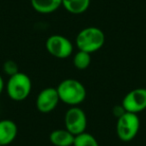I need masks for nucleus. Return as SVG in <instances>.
Segmentation results:
<instances>
[{
  "label": "nucleus",
  "mask_w": 146,
  "mask_h": 146,
  "mask_svg": "<svg viewBox=\"0 0 146 146\" xmlns=\"http://www.w3.org/2000/svg\"><path fill=\"white\" fill-rule=\"evenodd\" d=\"M0 146H1V145H0Z\"/></svg>",
  "instance_id": "nucleus-18"
},
{
  "label": "nucleus",
  "mask_w": 146,
  "mask_h": 146,
  "mask_svg": "<svg viewBox=\"0 0 146 146\" xmlns=\"http://www.w3.org/2000/svg\"><path fill=\"white\" fill-rule=\"evenodd\" d=\"M75 43L78 50L91 54L103 47L105 34L101 29L95 26L86 27L78 32Z\"/></svg>",
  "instance_id": "nucleus-2"
},
{
  "label": "nucleus",
  "mask_w": 146,
  "mask_h": 146,
  "mask_svg": "<svg viewBox=\"0 0 146 146\" xmlns=\"http://www.w3.org/2000/svg\"><path fill=\"white\" fill-rule=\"evenodd\" d=\"M3 89H4V81H3V78L0 75V94L2 93Z\"/></svg>",
  "instance_id": "nucleus-17"
},
{
  "label": "nucleus",
  "mask_w": 146,
  "mask_h": 146,
  "mask_svg": "<svg viewBox=\"0 0 146 146\" xmlns=\"http://www.w3.org/2000/svg\"><path fill=\"white\" fill-rule=\"evenodd\" d=\"M32 89V82L29 76L25 73L17 72L9 76L6 83V92L9 98L14 101H23L29 96Z\"/></svg>",
  "instance_id": "nucleus-3"
},
{
  "label": "nucleus",
  "mask_w": 146,
  "mask_h": 146,
  "mask_svg": "<svg viewBox=\"0 0 146 146\" xmlns=\"http://www.w3.org/2000/svg\"><path fill=\"white\" fill-rule=\"evenodd\" d=\"M60 102L58 92L55 87H46L38 93L36 97V108L41 113H50Z\"/></svg>",
  "instance_id": "nucleus-8"
},
{
  "label": "nucleus",
  "mask_w": 146,
  "mask_h": 146,
  "mask_svg": "<svg viewBox=\"0 0 146 146\" xmlns=\"http://www.w3.org/2000/svg\"><path fill=\"white\" fill-rule=\"evenodd\" d=\"M18 127L10 119L0 120V145L6 146L12 143L17 137Z\"/></svg>",
  "instance_id": "nucleus-9"
},
{
  "label": "nucleus",
  "mask_w": 146,
  "mask_h": 146,
  "mask_svg": "<svg viewBox=\"0 0 146 146\" xmlns=\"http://www.w3.org/2000/svg\"><path fill=\"white\" fill-rule=\"evenodd\" d=\"M112 112H113V114L116 116V117H120V116L122 115L123 113H125V110H124V108L122 107V105H117L115 106V107L113 108V110H112Z\"/></svg>",
  "instance_id": "nucleus-16"
},
{
  "label": "nucleus",
  "mask_w": 146,
  "mask_h": 146,
  "mask_svg": "<svg viewBox=\"0 0 146 146\" xmlns=\"http://www.w3.org/2000/svg\"><path fill=\"white\" fill-rule=\"evenodd\" d=\"M140 119L137 114L125 112L117 118L116 122V134L119 140L129 142L136 137L139 132Z\"/></svg>",
  "instance_id": "nucleus-4"
},
{
  "label": "nucleus",
  "mask_w": 146,
  "mask_h": 146,
  "mask_svg": "<svg viewBox=\"0 0 146 146\" xmlns=\"http://www.w3.org/2000/svg\"><path fill=\"white\" fill-rule=\"evenodd\" d=\"M47 52L58 59L68 58L73 52V44L68 38L62 35H51L45 42Z\"/></svg>",
  "instance_id": "nucleus-6"
},
{
  "label": "nucleus",
  "mask_w": 146,
  "mask_h": 146,
  "mask_svg": "<svg viewBox=\"0 0 146 146\" xmlns=\"http://www.w3.org/2000/svg\"><path fill=\"white\" fill-rule=\"evenodd\" d=\"M73 146H99V143L92 134L85 131L75 136Z\"/></svg>",
  "instance_id": "nucleus-14"
},
{
  "label": "nucleus",
  "mask_w": 146,
  "mask_h": 146,
  "mask_svg": "<svg viewBox=\"0 0 146 146\" xmlns=\"http://www.w3.org/2000/svg\"><path fill=\"white\" fill-rule=\"evenodd\" d=\"M75 136L66 128L53 130L49 135V140L54 146H73Z\"/></svg>",
  "instance_id": "nucleus-10"
},
{
  "label": "nucleus",
  "mask_w": 146,
  "mask_h": 146,
  "mask_svg": "<svg viewBox=\"0 0 146 146\" xmlns=\"http://www.w3.org/2000/svg\"><path fill=\"white\" fill-rule=\"evenodd\" d=\"M91 54L84 51L78 50L77 52L73 56V65L75 66V68L79 69V70H84V69L88 68L91 63Z\"/></svg>",
  "instance_id": "nucleus-13"
},
{
  "label": "nucleus",
  "mask_w": 146,
  "mask_h": 146,
  "mask_svg": "<svg viewBox=\"0 0 146 146\" xmlns=\"http://www.w3.org/2000/svg\"><path fill=\"white\" fill-rule=\"evenodd\" d=\"M31 6L36 12L50 14L62 6V0H30Z\"/></svg>",
  "instance_id": "nucleus-11"
},
{
  "label": "nucleus",
  "mask_w": 146,
  "mask_h": 146,
  "mask_svg": "<svg viewBox=\"0 0 146 146\" xmlns=\"http://www.w3.org/2000/svg\"><path fill=\"white\" fill-rule=\"evenodd\" d=\"M62 6L71 14H82L90 6V0H62Z\"/></svg>",
  "instance_id": "nucleus-12"
},
{
  "label": "nucleus",
  "mask_w": 146,
  "mask_h": 146,
  "mask_svg": "<svg viewBox=\"0 0 146 146\" xmlns=\"http://www.w3.org/2000/svg\"><path fill=\"white\" fill-rule=\"evenodd\" d=\"M3 71L6 73L8 76H12L19 72L18 70V65L15 61L13 60H7L3 65Z\"/></svg>",
  "instance_id": "nucleus-15"
},
{
  "label": "nucleus",
  "mask_w": 146,
  "mask_h": 146,
  "mask_svg": "<svg viewBox=\"0 0 146 146\" xmlns=\"http://www.w3.org/2000/svg\"><path fill=\"white\" fill-rule=\"evenodd\" d=\"M126 112L139 113L146 109V88H135L129 91L121 103Z\"/></svg>",
  "instance_id": "nucleus-7"
},
{
  "label": "nucleus",
  "mask_w": 146,
  "mask_h": 146,
  "mask_svg": "<svg viewBox=\"0 0 146 146\" xmlns=\"http://www.w3.org/2000/svg\"><path fill=\"white\" fill-rule=\"evenodd\" d=\"M64 125L65 128L74 136L85 132L87 127V118L83 109L78 106H71L65 113Z\"/></svg>",
  "instance_id": "nucleus-5"
},
{
  "label": "nucleus",
  "mask_w": 146,
  "mask_h": 146,
  "mask_svg": "<svg viewBox=\"0 0 146 146\" xmlns=\"http://www.w3.org/2000/svg\"><path fill=\"white\" fill-rule=\"evenodd\" d=\"M56 89L60 101L67 105L78 106L86 98V89L84 85L73 78L62 80Z\"/></svg>",
  "instance_id": "nucleus-1"
}]
</instances>
